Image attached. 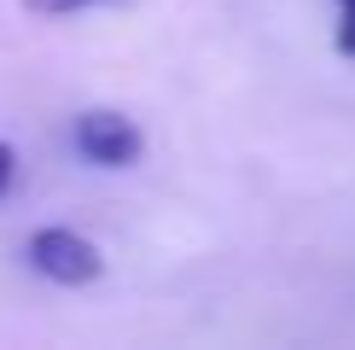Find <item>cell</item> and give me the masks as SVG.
<instances>
[{
	"label": "cell",
	"instance_id": "6da1fadb",
	"mask_svg": "<svg viewBox=\"0 0 355 350\" xmlns=\"http://www.w3.org/2000/svg\"><path fill=\"white\" fill-rule=\"evenodd\" d=\"M24 251H29V269L58 281V286H87V281H99V269H105L99 245L82 240L76 228H35Z\"/></svg>",
	"mask_w": 355,
	"mask_h": 350
},
{
	"label": "cell",
	"instance_id": "7a4b0ae2",
	"mask_svg": "<svg viewBox=\"0 0 355 350\" xmlns=\"http://www.w3.org/2000/svg\"><path fill=\"white\" fill-rule=\"evenodd\" d=\"M70 146L87 158V164H99V169H123V164H135L140 158V128L128 123L123 111H111V106H94V111H82L76 117V128H70Z\"/></svg>",
	"mask_w": 355,
	"mask_h": 350
},
{
	"label": "cell",
	"instance_id": "3957f363",
	"mask_svg": "<svg viewBox=\"0 0 355 350\" xmlns=\"http://www.w3.org/2000/svg\"><path fill=\"white\" fill-rule=\"evenodd\" d=\"M338 53L355 58V0H338Z\"/></svg>",
	"mask_w": 355,
	"mask_h": 350
},
{
	"label": "cell",
	"instance_id": "277c9868",
	"mask_svg": "<svg viewBox=\"0 0 355 350\" xmlns=\"http://www.w3.org/2000/svg\"><path fill=\"white\" fill-rule=\"evenodd\" d=\"M35 12H53V18H64V12H87V6H105V0H29Z\"/></svg>",
	"mask_w": 355,
	"mask_h": 350
},
{
	"label": "cell",
	"instance_id": "5b68a950",
	"mask_svg": "<svg viewBox=\"0 0 355 350\" xmlns=\"http://www.w3.org/2000/svg\"><path fill=\"white\" fill-rule=\"evenodd\" d=\"M12 169H18V158H12V146L0 140V193H6V187H12Z\"/></svg>",
	"mask_w": 355,
	"mask_h": 350
}]
</instances>
